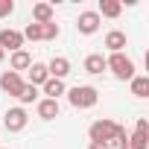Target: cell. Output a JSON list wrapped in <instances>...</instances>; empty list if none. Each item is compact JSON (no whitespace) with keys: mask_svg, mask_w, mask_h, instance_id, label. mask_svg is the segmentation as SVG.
Wrapping results in <instances>:
<instances>
[{"mask_svg":"<svg viewBox=\"0 0 149 149\" xmlns=\"http://www.w3.org/2000/svg\"><path fill=\"white\" fill-rule=\"evenodd\" d=\"M105 70H111L120 82H132L137 73H134V61L126 56V53H111L105 58Z\"/></svg>","mask_w":149,"mask_h":149,"instance_id":"obj_1","label":"cell"},{"mask_svg":"<svg viewBox=\"0 0 149 149\" xmlns=\"http://www.w3.org/2000/svg\"><path fill=\"white\" fill-rule=\"evenodd\" d=\"M97 100H100V91L94 85H76V88L67 91V102L73 108H94Z\"/></svg>","mask_w":149,"mask_h":149,"instance_id":"obj_2","label":"cell"},{"mask_svg":"<svg viewBox=\"0 0 149 149\" xmlns=\"http://www.w3.org/2000/svg\"><path fill=\"white\" fill-rule=\"evenodd\" d=\"M120 129H123V126H120V123H114V120H97V123H91V129H88V137L111 146Z\"/></svg>","mask_w":149,"mask_h":149,"instance_id":"obj_3","label":"cell"},{"mask_svg":"<svg viewBox=\"0 0 149 149\" xmlns=\"http://www.w3.org/2000/svg\"><path fill=\"white\" fill-rule=\"evenodd\" d=\"M126 149H149V120L146 117H137V126L129 134Z\"/></svg>","mask_w":149,"mask_h":149,"instance_id":"obj_4","label":"cell"},{"mask_svg":"<svg viewBox=\"0 0 149 149\" xmlns=\"http://www.w3.org/2000/svg\"><path fill=\"white\" fill-rule=\"evenodd\" d=\"M26 123H29V117H26V111H24L21 105L6 108V114H3V126H6L9 132H24V129H26Z\"/></svg>","mask_w":149,"mask_h":149,"instance_id":"obj_5","label":"cell"},{"mask_svg":"<svg viewBox=\"0 0 149 149\" xmlns=\"http://www.w3.org/2000/svg\"><path fill=\"white\" fill-rule=\"evenodd\" d=\"M0 50H3V53L24 50V35L18 29H0Z\"/></svg>","mask_w":149,"mask_h":149,"instance_id":"obj_6","label":"cell"},{"mask_svg":"<svg viewBox=\"0 0 149 149\" xmlns=\"http://www.w3.org/2000/svg\"><path fill=\"white\" fill-rule=\"evenodd\" d=\"M0 88H3L9 97H18V94H21V88H24L21 73H15V70H3V73H0Z\"/></svg>","mask_w":149,"mask_h":149,"instance_id":"obj_7","label":"cell"},{"mask_svg":"<svg viewBox=\"0 0 149 149\" xmlns=\"http://www.w3.org/2000/svg\"><path fill=\"white\" fill-rule=\"evenodd\" d=\"M100 24H102V18L97 12H79V18H76V29L82 35H94L100 29Z\"/></svg>","mask_w":149,"mask_h":149,"instance_id":"obj_8","label":"cell"},{"mask_svg":"<svg viewBox=\"0 0 149 149\" xmlns=\"http://www.w3.org/2000/svg\"><path fill=\"white\" fill-rule=\"evenodd\" d=\"M47 73H50L53 79H64L67 73H70V58H64V56H53L50 64H47Z\"/></svg>","mask_w":149,"mask_h":149,"instance_id":"obj_9","label":"cell"},{"mask_svg":"<svg viewBox=\"0 0 149 149\" xmlns=\"http://www.w3.org/2000/svg\"><path fill=\"white\" fill-rule=\"evenodd\" d=\"M35 111H38V117H41V120H56L61 108H58V100H47V97H44V100H38Z\"/></svg>","mask_w":149,"mask_h":149,"instance_id":"obj_10","label":"cell"},{"mask_svg":"<svg viewBox=\"0 0 149 149\" xmlns=\"http://www.w3.org/2000/svg\"><path fill=\"white\" fill-rule=\"evenodd\" d=\"M53 18H56L53 3H35L32 6V24H50Z\"/></svg>","mask_w":149,"mask_h":149,"instance_id":"obj_11","label":"cell"},{"mask_svg":"<svg viewBox=\"0 0 149 149\" xmlns=\"http://www.w3.org/2000/svg\"><path fill=\"white\" fill-rule=\"evenodd\" d=\"M120 12H123V0H100L97 9L100 18H120Z\"/></svg>","mask_w":149,"mask_h":149,"instance_id":"obj_12","label":"cell"},{"mask_svg":"<svg viewBox=\"0 0 149 149\" xmlns=\"http://www.w3.org/2000/svg\"><path fill=\"white\" fill-rule=\"evenodd\" d=\"M85 73H91V76L105 73V56H102V53H91V56L85 58Z\"/></svg>","mask_w":149,"mask_h":149,"instance_id":"obj_13","label":"cell"},{"mask_svg":"<svg viewBox=\"0 0 149 149\" xmlns=\"http://www.w3.org/2000/svg\"><path fill=\"white\" fill-rule=\"evenodd\" d=\"M126 44H129V38H126V32H120V29H111V32L105 35V47H108L111 53H123Z\"/></svg>","mask_w":149,"mask_h":149,"instance_id":"obj_14","label":"cell"},{"mask_svg":"<svg viewBox=\"0 0 149 149\" xmlns=\"http://www.w3.org/2000/svg\"><path fill=\"white\" fill-rule=\"evenodd\" d=\"M9 64H12V70H15V73L29 70V67H32V56H29L26 50H18V53H12V56H9Z\"/></svg>","mask_w":149,"mask_h":149,"instance_id":"obj_15","label":"cell"},{"mask_svg":"<svg viewBox=\"0 0 149 149\" xmlns=\"http://www.w3.org/2000/svg\"><path fill=\"white\" fill-rule=\"evenodd\" d=\"M41 91L47 94V100H58L61 94H67V88H64V79H53V76H50V79L41 85Z\"/></svg>","mask_w":149,"mask_h":149,"instance_id":"obj_16","label":"cell"},{"mask_svg":"<svg viewBox=\"0 0 149 149\" xmlns=\"http://www.w3.org/2000/svg\"><path fill=\"white\" fill-rule=\"evenodd\" d=\"M50 79V73H47V64H41V61H32V67H29V85H44Z\"/></svg>","mask_w":149,"mask_h":149,"instance_id":"obj_17","label":"cell"},{"mask_svg":"<svg viewBox=\"0 0 149 149\" xmlns=\"http://www.w3.org/2000/svg\"><path fill=\"white\" fill-rule=\"evenodd\" d=\"M129 85H132V94H134L137 100H146V97H149V76H134Z\"/></svg>","mask_w":149,"mask_h":149,"instance_id":"obj_18","label":"cell"},{"mask_svg":"<svg viewBox=\"0 0 149 149\" xmlns=\"http://www.w3.org/2000/svg\"><path fill=\"white\" fill-rule=\"evenodd\" d=\"M15 100L21 102V108H24V105H29V102H38V88H35V85H29V82H24V88H21V94H18Z\"/></svg>","mask_w":149,"mask_h":149,"instance_id":"obj_19","label":"cell"},{"mask_svg":"<svg viewBox=\"0 0 149 149\" xmlns=\"http://www.w3.org/2000/svg\"><path fill=\"white\" fill-rule=\"evenodd\" d=\"M58 35H61V29H58V24H56V21L41 24V41H56Z\"/></svg>","mask_w":149,"mask_h":149,"instance_id":"obj_20","label":"cell"},{"mask_svg":"<svg viewBox=\"0 0 149 149\" xmlns=\"http://www.w3.org/2000/svg\"><path fill=\"white\" fill-rule=\"evenodd\" d=\"M21 35H24V41H41V24H26V29Z\"/></svg>","mask_w":149,"mask_h":149,"instance_id":"obj_21","label":"cell"},{"mask_svg":"<svg viewBox=\"0 0 149 149\" xmlns=\"http://www.w3.org/2000/svg\"><path fill=\"white\" fill-rule=\"evenodd\" d=\"M15 12V3H12V0H0V18H9Z\"/></svg>","mask_w":149,"mask_h":149,"instance_id":"obj_22","label":"cell"},{"mask_svg":"<svg viewBox=\"0 0 149 149\" xmlns=\"http://www.w3.org/2000/svg\"><path fill=\"white\" fill-rule=\"evenodd\" d=\"M88 149H111V146H108V143H100V140H91Z\"/></svg>","mask_w":149,"mask_h":149,"instance_id":"obj_23","label":"cell"},{"mask_svg":"<svg viewBox=\"0 0 149 149\" xmlns=\"http://www.w3.org/2000/svg\"><path fill=\"white\" fill-rule=\"evenodd\" d=\"M3 58H6V53H3V50H0V64H3Z\"/></svg>","mask_w":149,"mask_h":149,"instance_id":"obj_24","label":"cell"}]
</instances>
